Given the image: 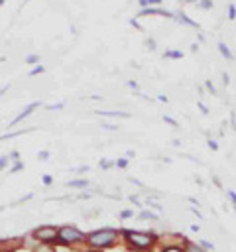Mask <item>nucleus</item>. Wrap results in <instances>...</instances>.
Instances as JSON below:
<instances>
[{
	"mask_svg": "<svg viewBox=\"0 0 236 252\" xmlns=\"http://www.w3.org/2000/svg\"><path fill=\"white\" fill-rule=\"evenodd\" d=\"M124 236L128 238V242H130L134 248H140V250H146V248H149V246L155 242V234H151V232H142V230H126Z\"/></svg>",
	"mask_w": 236,
	"mask_h": 252,
	"instance_id": "obj_1",
	"label": "nucleus"
},
{
	"mask_svg": "<svg viewBox=\"0 0 236 252\" xmlns=\"http://www.w3.org/2000/svg\"><path fill=\"white\" fill-rule=\"evenodd\" d=\"M116 236H118V230H114V228H102V230L92 232V234L88 236V242H90L92 246L102 248V246H110V244L116 240Z\"/></svg>",
	"mask_w": 236,
	"mask_h": 252,
	"instance_id": "obj_2",
	"label": "nucleus"
},
{
	"mask_svg": "<svg viewBox=\"0 0 236 252\" xmlns=\"http://www.w3.org/2000/svg\"><path fill=\"white\" fill-rule=\"evenodd\" d=\"M57 238H59L61 242H65V244H71V242H79V240H83L85 236H83L81 230H77V228H73V226H63V228L59 230Z\"/></svg>",
	"mask_w": 236,
	"mask_h": 252,
	"instance_id": "obj_3",
	"label": "nucleus"
},
{
	"mask_svg": "<svg viewBox=\"0 0 236 252\" xmlns=\"http://www.w3.org/2000/svg\"><path fill=\"white\" fill-rule=\"evenodd\" d=\"M59 234V230L55 228V226H39V228H35L33 230V236L37 238V240H41V242H51V240H55V236Z\"/></svg>",
	"mask_w": 236,
	"mask_h": 252,
	"instance_id": "obj_4",
	"label": "nucleus"
},
{
	"mask_svg": "<svg viewBox=\"0 0 236 252\" xmlns=\"http://www.w3.org/2000/svg\"><path fill=\"white\" fill-rule=\"evenodd\" d=\"M138 16H163V18H173L175 14L173 12H169V10H163V8H144V10H140V14Z\"/></svg>",
	"mask_w": 236,
	"mask_h": 252,
	"instance_id": "obj_5",
	"label": "nucleus"
},
{
	"mask_svg": "<svg viewBox=\"0 0 236 252\" xmlns=\"http://www.w3.org/2000/svg\"><path fill=\"white\" fill-rule=\"evenodd\" d=\"M37 106H39V102H30V104H28V106H26V108H24V110H22V112H20V114H18V116L12 120V122H10V126H14V124H18L20 120H24L26 116H30V114H31V112H33Z\"/></svg>",
	"mask_w": 236,
	"mask_h": 252,
	"instance_id": "obj_6",
	"label": "nucleus"
},
{
	"mask_svg": "<svg viewBox=\"0 0 236 252\" xmlns=\"http://www.w3.org/2000/svg\"><path fill=\"white\" fill-rule=\"evenodd\" d=\"M175 20H177V22H181V24H185V26H191V28H199V24H197L195 20H191V18H189L185 12H177V14H175Z\"/></svg>",
	"mask_w": 236,
	"mask_h": 252,
	"instance_id": "obj_7",
	"label": "nucleus"
},
{
	"mask_svg": "<svg viewBox=\"0 0 236 252\" xmlns=\"http://www.w3.org/2000/svg\"><path fill=\"white\" fill-rule=\"evenodd\" d=\"M218 51H220V55H222L224 59H234V55H232V51L228 49V45H226L224 41H218Z\"/></svg>",
	"mask_w": 236,
	"mask_h": 252,
	"instance_id": "obj_8",
	"label": "nucleus"
},
{
	"mask_svg": "<svg viewBox=\"0 0 236 252\" xmlns=\"http://www.w3.org/2000/svg\"><path fill=\"white\" fill-rule=\"evenodd\" d=\"M163 57H165V59H183V53H181L179 49H167V51L163 53Z\"/></svg>",
	"mask_w": 236,
	"mask_h": 252,
	"instance_id": "obj_9",
	"label": "nucleus"
},
{
	"mask_svg": "<svg viewBox=\"0 0 236 252\" xmlns=\"http://www.w3.org/2000/svg\"><path fill=\"white\" fill-rule=\"evenodd\" d=\"M98 114H102V116H122V118L130 116L128 112H118V110H98Z\"/></svg>",
	"mask_w": 236,
	"mask_h": 252,
	"instance_id": "obj_10",
	"label": "nucleus"
},
{
	"mask_svg": "<svg viewBox=\"0 0 236 252\" xmlns=\"http://www.w3.org/2000/svg\"><path fill=\"white\" fill-rule=\"evenodd\" d=\"M67 185L69 187H87L88 181L87 179H71V181H67Z\"/></svg>",
	"mask_w": 236,
	"mask_h": 252,
	"instance_id": "obj_11",
	"label": "nucleus"
},
{
	"mask_svg": "<svg viewBox=\"0 0 236 252\" xmlns=\"http://www.w3.org/2000/svg\"><path fill=\"white\" fill-rule=\"evenodd\" d=\"M140 219H144V220H157L159 217L155 213H151V211H142L140 213Z\"/></svg>",
	"mask_w": 236,
	"mask_h": 252,
	"instance_id": "obj_12",
	"label": "nucleus"
},
{
	"mask_svg": "<svg viewBox=\"0 0 236 252\" xmlns=\"http://www.w3.org/2000/svg\"><path fill=\"white\" fill-rule=\"evenodd\" d=\"M26 63H28V65L39 63V55H37V53H31V55H28V57H26Z\"/></svg>",
	"mask_w": 236,
	"mask_h": 252,
	"instance_id": "obj_13",
	"label": "nucleus"
},
{
	"mask_svg": "<svg viewBox=\"0 0 236 252\" xmlns=\"http://www.w3.org/2000/svg\"><path fill=\"white\" fill-rule=\"evenodd\" d=\"M199 246H201V248H205V250H210V252H214V244H212V242H206V240H199Z\"/></svg>",
	"mask_w": 236,
	"mask_h": 252,
	"instance_id": "obj_14",
	"label": "nucleus"
},
{
	"mask_svg": "<svg viewBox=\"0 0 236 252\" xmlns=\"http://www.w3.org/2000/svg\"><path fill=\"white\" fill-rule=\"evenodd\" d=\"M199 6L203 10H212V0H199Z\"/></svg>",
	"mask_w": 236,
	"mask_h": 252,
	"instance_id": "obj_15",
	"label": "nucleus"
},
{
	"mask_svg": "<svg viewBox=\"0 0 236 252\" xmlns=\"http://www.w3.org/2000/svg\"><path fill=\"white\" fill-rule=\"evenodd\" d=\"M234 18H236V6L230 2L228 4V20H234Z\"/></svg>",
	"mask_w": 236,
	"mask_h": 252,
	"instance_id": "obj_16",
	"label": "nucleus"
},
{
	"mask_svg": "<svg viewBox=\"0 0 236 252\" xmlns=\"http://www.w3.org/2000/svg\"><path fill=\"white\" fill-rule=\"evenodd\" d=\"M185 252H205L201 246H197V244H187V250Z\"/></svg>",
	"mask_w": 236,
	"mask_h": 252,
	"instance_id": "obj_17",
	"label": "nucleus"
},
{
	"mask_svg": "<svg viewBox=\"0 0 236 252\" xmlns=\"http://www.w3.org/2000/svg\"><path fill=\"white\" fill-rule=\"evenodd\" d=\"M45 71V67L43 65H35L31 71H30V75H39V73H43Z\"/></svg>",
	"mask_w": 236,
	"mask_h": 252,
	"instance_id": "obj_18",
	"label": "nucleus"
},
{
	"mask_svg": "<svg viewBox=\"0 0 236 252\" xmlns=\"http://www.w3.org/2000/svg\"><path fill=\"white\" fill-rule=\"evenodd\" d=\"M226 195H228V199H230V201H232V207H234V211H236V193H234V191H230V189H228V191H226Z\"/></svg>",
	"mask_w": 236,
	"mask_h": 252,
	"instance_id": "obj_19",
	"label": "nucleus"
},
{
	"mask_svg": "<svg viewBox=\"0 0 236 252\" xmlns=\"http://www.w3.org/2000/svg\"><path fill=\"white\" fill-rule=\"evenodd\" d=\"M161 252H185L183 248H179V246H165Z\"/></svg>",
	"mask_w": 236,
	"mask_h": 252,
	"instance_id": "obj_20",
	"label": "nucleus"
},
{
	"mask_svg": "<svg viewBox=\"0 0 236 252\" xmlns=\"http://www.w3.org/2000/svg\"><path fill=\"white\" fill-rule=\"evenodd\" d=\"M8 161H10V156H2V158H0V169H4Z\"/></svg>",
	"mask_w": 236,
	"mask_h": 252,
	"instance_id": "obj_21",
	"label": "nucleus"
},
{
	"mask_svg": "<svg viewBox=\"0 0 236 252\" xmlns=\"http://www.w3.org/2000/svg\"><path fill=\"white\" fill-rule=\"evenodd\" d=\"M37 158H39V159H41V161H45V159H47V158H49V152H45V150H41V152H39V154H37Z\"/></svg>",
	"mask_w": 236,
	"mask_h": 252,
	"instance_id": "obj_22",
	"label": "nucleus"
},
{
	"mask_svg": "<svg viewBox=\"0 0 236 252\" xmlns=\"http://www.w3.org/2000/svg\"><path fill=\"white\" fill-rule=\"evenodd\" d=\"M116 165H118V167H126V165H128V159H126V158H120V159H116Z\"/></svg>",
	"mask_w": 236,
	"mask_h": 252,
	"instance_id": "obj_23",
	"label": "nucleus"
},
{
	"mask_svg": "<svg viewBox=\"0 0 236 252\" xmlns=\"http://www.w3.org/2000/svg\"><path fill=\"white\" fill-rule=\"evenodd\" d=\"M205 87H206V89H208V91H210L212 94H216V89L212 87V83H210V81H206V83H205Z\"/></svg>",
	"mask_w": 236,
	"mask_h": 252,
	"instance_id": "obj_24",
	"label": "nucleus"
},
{
	"mask_svg": "<svg viewBox=\"0 0 236 252\" xmlns=\"http://www.w3.org/2000/svg\"><path fill=\"white\" fill-rule=\"evenodd\" d=\"M206 146H208L210 150H218V144H216L214 140H208V142H206Z\"/></svg>",
	"mask_w": 236,
	"mask_h": 252,
	"instance_id": "obj_25",
	"label": "nucleus"
},
{
	"mask_svg": "<svg viewBox=\"0 0 236 252\" xmlns=\"http://www.w3.org/2000/svg\"><path fill=\"white\" fill-rule=\"evenodd\" d=\"M22 167H24V163H22V161H16V165L10 169V173H14V171H18V169H22Z\"/></svg>",
	"mask_w": 236,
	"mask_h": 252,
	"instance_id": "obj_26",
	"label": "nucleus"
},
{
	"mask_svg": "<svg viewBox=\"0 0 236 252\" xmlns=\"http://www.w3.org/2000/svg\"><path fill=\"white\" fill-rule=\"evenodd\" d=\"M132 215H134V211H122V213H120V217H122V219H130Z\"/></svg>",
	"mask_w": 236,
	"mask_h": 252,
	"instance_id": "obj_27",
	"label": "nucleus"
},
{
	"mask_svg": "<svg viewBox=\"0 0 236 252\" xmlns=\"http://www.w3.org/2000/svg\"><path fill=\"white\" fill-rule=\"evenodd\" d=\"M110 165H112L110 161H106V159H100V167H102V169H108Z\"/></svg>",
	"mask_w": 236,
	"mask_h": 252,
	"instance_id": "obj_28",
	"label": "nucleus"
},
{
	"mask_svg": "<svg viewBox=\"0 0 236 252\" xmlns=\"http://www.w3.org/2000/svg\"><path fill=\"white\" fill-rule=\"evenodd\" d=\"M146 45H148V47H149L151 51L155 49V41H153V39H148V41H146Z\"/></svg>",
	"mask_w": 236,
	"mask_h": 252,
	"instance_id": "obj_29",
	"label": "nucleus"
},
{
	"mask_svg": "<svg viewBox=\"0 0 236 252\" xmlns=\"http://www.w3.org/2000/svg\"><path fill=\"white\" fill-rule=\"evenodd\" d=\"M163 120H165V122H169V124H173V126H177V120H173L171 116H163Z\"/></svg>",
	"mask_w": 236,
	"mask_h": 252,
	"instance_id": "obj_30",
	"label": "nucleus"
},
{
	"mask_svg": "<svg viewBox=\"0 0 236 252\" xmlns=\"http://www.w3.org/2000/svg\"><path fill=\"white\" fill-rule=\"evenodd\" d=\"M51 181H53V177H51V175H43V183H45V185H49Z\"/></svg>",
	"mask_w": 236,
	"mask_h": 252,
	"instance_id": "obj_31",
	"label": "nucleus"
},
{
	"mask_svg": "<svg viewBox=\"0 0 236 252\" xmlns=\"http://www.w3.org/2000/svg\"><path fill=\"white\" fill-rule=\"evenodd\" d=\"M228 81H230V77H228V73H222V83H224V85H228Z\"/></svg>",
	"mask_w": 236,
	"mask_h": 252,
	"instance_id": "obj_32",
	"label": "nucleus"
},
{
	"mask_svg": "<svg viewBox=\"0 0 236 252\" xmlns=\"http://www.w3.org/2000/svg\"><path fill=\"white\" fill-rule=\"evenodd\" d=\"M102 128H106V130H116L118 126H114V124H102Z\"/></svg>",
	"mask_w": 236,
	"mask_h": 252,
	"instance_id": "obj_33",
	"label": "nucleus"
},
{
	"mask_svg": "<svg viewBox=\"0 0 236 252\" xmlns=\"http://www.w3.org/2000/svg\"><path fill=\"white\" fill-rule=\"evenodd\" d=\"M157 100H159V102H167V96H165V94H157Z\"/></svg>",
	"mask_w": 236,
	"mask_h": 252,
	"instance_id": "obj_34",
	"label": "nucleus"
},
{
	"mask_svg": "<svg viewBox=\"0 0 236 252\" xmlns=\"http://www.w3.org/2000/svg\"><path fill=\"white\" fill-rule=\"evenodd\" d=\"M199 108H201V110H203V112H205V114H206V112H208V108H206V106H205V104H203V102H199Z\"/></svg>",
	"mask_w": 236,
	"mask_h": 252,
	"instance_id": "obj_35",
	"label": "nucleus"
},
{
	"mask_svg": "<svg viewBox=\"0 0 236 252\" xmlns=\"http://www.w3.org/2000/svg\"><path fill=\"white\" fill-rule=\"evenodd\" d=\"M128 85H130V87H132V89H138V83H136V81H130V83H128Z\"/></svg>",
	"mask_w": 236,
	"mask_h": 252,
	"instance_id": "obj_36",
	"label": "nucleus"
},
{
	"mask_svg": "<svg viewBox=\"0 0 236 252\" xmlns=\"http://www.w3.org/2000/svg\"><path fill=\"white\" fill-rule=\"evenodd\" d=\"M159 2H161V0H149V8L155 6V4H159Z\"/></svg>",
	"mask_w": 236,
	"mask_h": 252,
	"instance_id": "obj_37",
	"label": "nucleus"
},
{
	"mask_svg": "<svg viewBox=\"0 0 236 252\" xmlns=\"http://www.w3.org/2000/svg\"><path fill=\"white\" fill-rule=\"evenodd\" d=\"M181 2H185V4H193V2H197V4H199V0H181Z\"/></svg>",
	"mask_w": 236,
	"mask_h": 252,
	"instance_id": "obj_38",
	"label": "nucleus"
},
{
	"mask_svg": "<svg viewBox=\"0 0 236 252\" xmlns=\"http://www.w3.org/2000/svg\"><path fill=\"white\" fill-rule=\"evenodd\" d=\"M4 2H6V0H0V6H4Z\"/></svg>",
	"mask_w": 236,
	"mask_h": 252,
	"instance_id": "obj_39",
	"label": "nucleus"
}]
</instances>
